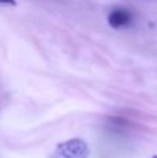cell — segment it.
Masks as SVG:
<instances>
[{
	"label": "cell",
	"instance_id": "7a4b0ae2",
	"mask_svg": "<svg viewBox=\"0 0 157 158\" xmlns=\"http://www.w3.org/2000/svg\"><path fill=\"white\" fill-rule=\"evenodd\" d=\"M107 21L108 25L111 28H116V29L127 28L134 22V14L127 8H114L108 14Z\"/></svg>",
	"mask_w": 157,
	"mask_h": 158
},
{
	"label": "cell",
	"instance_id": "6da1fadb",
	"mask_svg": "<svg viewBox=\"0 0 157 158\" xmlns=\"http://www.w3.org/2000/svg\"><path fill=\"white\" fill-rule=\"evenodd\" d=\"M89 146L82 139H70L56 146L49 158H88Z\"/></svg>",
	"mask_w": 157,
	"mask_h": 158
},
{
	"label": "cell",
	"instance_id": "277c9868",
	"mask_svg": "<svg viewBox=\"0 0 157 158\" xmlns=\"http://www.w3.org/2000/svg\"><path fill=\"white\" fill-rule=\"evenodd\" d=\"M152 158H157V156H153V157H152Z\"/></svg>",
	"mask_w": 157,
	"mask_h": 158
},
{
	"label": "cell",
	"instance_id": "3957f363",
	"mask_svg": "<svg viewBox=\"0 0 157 158\" xmlns=\"http://www.w3.org/2000/svg\"><path fill=\"white\" fill-rule=\"evenodd\" d=\"M0 4H8V6H15V0H0Z\"/></svg>",
	"mask_w": 157,
	"mask_h": 158
}]
</instances>
